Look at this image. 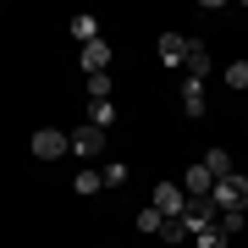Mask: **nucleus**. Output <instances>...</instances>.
<instances>
[{
  "instance_id": "7ed1b4c3",
  "label": "nucleus",
  "mask_w": 248,
  "mask_h": 248,
  "mask_svg": "<svg viewBox=\"0 0 248 248\" xmlns=\"http://www.w3.org/2000/svg\"><path fill=\"white\" fill-rule=\"evenodd\" d=\"M99 149H105V127H94V122H83L78 133H72V155H78V160H94Z\"/></svg>"
},
{
  "instance_id": "9b49d317",
  "label": "nucleus",
  "mask_w": 248,
  "mask_h": 248,
  "mask_svg": "<svg viewBox=\"0 0 248 248\" xmlns=\"http://www.w3.org/2000/svg\"><path fill=\"white\" fill-rule=\"evenodd\" d=\"M204 171H210L215 182H221V177H232V155H226V149H204Z\"/></svg>"
},
{
  "instance_id": "1a4fd4ad",
  "label": "nucleus",
  "mask_w": 248,
  "mask_h": 248,
  "mask_svg": "<svg viewBox=\"0 0 248 248\" xmlns=\"http://www.w3.org/2000/svg\"><path fill=\"white\" fill-rule=\"evenodd\" d=\"M182 66H187V78H199V83H204V72H210V50H204L199 39H193V45H187V61H182Z\"/></svg>"
},
{
  "instance_id": "9d476101",
  "label": "nucleus",
  "mask_w": 248,
  "mask_h": 248,
  "mask_svg": "<svg viewBox=\"0 0 248 248\" xmlns=\"http://www.w3.org/2000/svg\"><path fill=\"white\" fill-rule=\"evenodd\" d=\"M182 110H187V116H204V83H199V78L182 83Z\"/></svg>"
},
{
  "instance_id": "f3484780",
  "label": "nucleus",
  "mask_w": 248,
  "mask_h": 248,
  "mask_svg": "<svg viewBox=\"0 0 248 248\" xmlns=\"http://www.w3.org/2000/svg\"><path fill=\"white\" fill-rule=\"evenodd\" d=\"M99 182H105V187H122V182H127V166H122V160H110V166L99 171Z\"/></svg>"
},
{
  "instance_id": "6e6552de",
  "label": "nucleus",
  "mask_w": 248,
  "mask_h": 248,
  "mask_svg": "<svg viewBox=\"0 0 248 248\" xmlns=\"http://www.w3.org/2000/svg\"><path fill=\"white\" fill-rule=\"evenodd\" d=\"M187 45H193V39H182V33H160V66H182Z\"/></svg>"
},
{
  "instance_id": "a211bd4d",
  "label": "nucleus",
  "mask_w": 248,
  "mask_h": 248,
  "mask_svg": "<svg viewBox=\"0 0 248 248\" xmlns=\"http://www.w3.org/2000/svg\"><path fill=\"white\" fill-rule=\"evenodd\" d=\"M226 89H248V61H232L226 66Z\"/></svg>"
},
{
  "instance_id": "412c9836",
  "label": "nucleus",
  "mask_w": 248,
  "mask_h": 248,
  "mask_svg": "<svg viewBox=\"0 0 248 248\" xmlns=\"http://www.w3.org/2000/svg\"><path fill=\"white\" fill-rule=\"evenodd\" d=\"M99 187H105V182H99V171H83V177H78V193H99Z\"/></svg>"
},
{
  "instance_id": "0eeeda50",
  "label": "nucleus",
  "mask_w": 248,
  "mask_h": 248,
  "mask_svg": "<svg viewBox=\"0 0 248 248\" xmlns=\"http://www.w3.org/2000/svg\"><path fill=\"white\" fill-rule=\"evenodd\" d=\"M78 66L89 72V78H99V72H110V45H105V39H94V45H83Z\"/></svg>"
},
{
  "instance_id": "6ab92c4d",
  "label": "nucleus",
  "mask_w": 248,
  "mask_h": 248,
  "mask_svg": "<svg viewBox=\"0 0 248 248\" xmlns=\"http://www.w3.org/2000/svg\"><path fill=\"white\" fill-rule=\"evenodd\" d=\"M89 99H110V72H99V78H89Z\"/></svg>"
},
{
  "instance_id": "423d86ee",
  "label": "nucleus",
  "mask_w": 248,
  "mask_h": 248,
  "mask_svg": "<svg viewBox=\"0 0 248 248\" xmlns=\"http://www.w3.org/2000/svg\"><path fill=\"white\" fill-rule=\"evenodd\" d=\"M182 204H187L182 182H160V187H155V210L166 215V221H171V215H182Z\"/></svg>"
},
{
  "instance_id": "f03ea898",
  "label": "nucleus",
  "mask_w": 248,
  "mask_h": 248,
  "mask_svg": "<svg viewBox=\"0 0 248 248\" xmlns=\"http://www.w3.org/2000/svg\"><path fill=\"white\" fill-rule=\"evenodd\" d=\"M28 149H33V160H61L72 149V138L61 133V127H39V133L28 138Z\"/></svg>"
},
{
  "instance_id": "ddd939ff",
  "label": "nucleus",
  "mask_w": 248,
  "mask_h": 248,
  "mask_svg": "<svg viewBox=\"0 0 248 248\" xmlns=\"http://www.w3.org/2000/svg\"><path fill=\"white\" fill-rule=\"evenodd\" d=\"M193 243H199V248H226L232 237L221 232V221H215V226H199V232H193Z\"/></svg>"
},
{
  "instance_id": "39448f33",
  "label": "nucleus",
  "mask_w": 248,
  "mask_h": 248,
  "mask_svg": "<svg viewBox=\"0 0 248 248\" xmlns=\"http://www.w3.org/2000/svg\"><path fill=\"white\" fill-rule=\"evenodd\" d=\"M182 193H187V199H210V193H215V177L204 171V160L182 171Z\"/></svg>"
},
{
  "instance_id": "f8f14e48",
  "label": "nucleus",
  "mask_w": 248,
  "mask_h": 248,
  "mask_svg": "<svg viewBox=\"0 0 248 248\" xmlns=\"http://www.w3.org/2000/svg\"><path fill=\"white\" fill-rule=\"evenodd\" d=\"M89 122L110 133V122H116V105H110V99H89Z\"/></svg>"
},
{
  "instance_id": "2eb2a0df",
  "label": "nucleus",
  "mask_w": 248,
  "mask_h": 248,
  "mask_svg": "<svg viewBox=\"0 0 248 248\" xmlns=\"http://www.w3.org/2000/svg\"><path fill=\"white\" fill-rule=\"evenodd\" d=\"M182 237H193V232L182 226V215H171V221H160V243H182Z\"/></svg>"
},
{
  "instance_id": "20e7f679",
  "label": "nucleus",
  "mask_w": 248,
  "mask_h": 248,
  "mask_svg": "<svg viewBox=\"0 0 248 248\" xmlns=\"http://www.w3.org/2000/svg\"><path fill=\"white\" fill-rule=\"evenodd\" d=\"M215 221H221L215 199H187V204H182V226H187V232H199V226H215Z\"/></svg>"
},
{
  "instance_id": "aec40b11",
  "label": "nucleus",
  "mask_w": 248,
  "mask_h": 248,
  "mask_svg": "<svg viewBox=\"0 0 248 248\" xmlns=\"http://www.w3.org/2000/svg\"><path fill=\"white\" fill-rule=\"evenodd\" d=\"M160 221H166V215H160L155 204H149V210H138V232H160Z\"/></svg>"
},
{
  "instance_id": "dca6fc26",
  "label": "nucleus",
  "mask_w": 248,
  "mask_h": 248,
  "mask_svg": "<svg viewBox=\"0 0 248 248\" xmlns=\"http://www.w3.org/2000/svg\"><path fill=\"white\" fill-rule=\"evenodd\" d=\"M243 221H248V210H221V232H226V237H237Z\"/></svg>"
},
{
  "instance_id": "4468645a",
  "label": "nucleus",
  "mask_w": 248,
  "mask_h": 248,
  "mask_svg": "<svg viewBox=\"0 0 248 248\" xmlns=\"http://www.w3.org/2000/svg\"><path fill=\"white\" fill-rule=\"evenodd\" d=\"M72 39H78V45H94V39H99V22L94 17H72Z\"/></svg>"
},
{
  "instance_id": "f257e3e1",
  "label": "nucleus",
  "mask_w": 248,
  "mask_h": 248,
  "mask_svg": "<svg viewBox=\"0 0 248 248\" xmlns=\"http://www.w3.org/2000/svg\"><path fill=\"white\" fill-rule=\"evenodd\" d=\"M210 199H215V210H248V177H243V171H232V177H221Z\"/></svg>"
}]
</instances>
